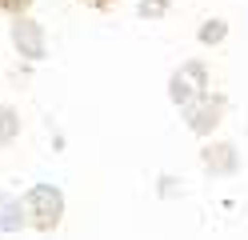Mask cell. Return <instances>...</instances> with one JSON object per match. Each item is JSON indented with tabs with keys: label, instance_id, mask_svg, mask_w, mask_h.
Returning a JSON list of instances; mask_svg holds the SVG:
<instances>
[{
	"label": "cell",
	"instance_id": "7a4b0ae2",
	"mask_svg": "<svg viewBox=\"0 0 248 240\" xmlns=\"http://www.w3.org/2000/svg\"><path fill=\"white\" fill-rule=\"evenodd\" d=\"M220 116H224V100H220V96L200 92L196 100H188V104H184V124H188L196 136H208L212 128L220 124Z\"/></svg>",
	"mask_w": 248,
	"mask_h": 240
},
{
	"label": "cell",
	"instance_id": "ba28073f",
	"mask_svg": "<svg viewBox=\"0 0 248 240\" xmlns=\"http://www.w3.org/2000/svg\"><path fill=\"white\" fill-rule=\"evenodd\" d=\"M228 36V24L224 20H208L204 28H200V44H220Z\"/></svg>",
	"mask_w": 248,
	"mask_h": 240
},
{
	"label": "cell",
	"instance_id": "277c9868",
	"mask_svg": "<svg viewBox=\"0 0 248 240\" xmlns=\"http://www.w3.org/2000/svg\"><path fill=\"white\" fill-rule=\"evenodd\" d=\"M12 44H16V52L24 60H40L48 52V44H44V28L32 20V16H16L12 20Z\"/></svg>",
	"mask_w": 248,
	"mask_h": 240
},
{
	"label": "cell",
	"instance_id": "3957f363",
	"mask_svg": "<svg viewBox=\"0 0 248 240\" xmlns=\"http://www.w3.org/2000/svg\"><path fill=\"white\" fill-rule=\"evenodd\" d=\"M168 92H172V100L184 108L188 100H196L200 92H208V68H204V64H196V60L180 64L176 76H172V84H168Z\"/></svg>",
	"mask_w": 248,
	"mask_h": 240
},
{
	"label": "cell",
	"instance_id": "9c48e42d",
	"mask_svg": "<svg viewBox=\"0 0 248 240\" xmlns=\"http://www.w3.org/2000/svg\"><path fill=\"white\" fill-rule=\"evenodd\" d=\"M168 8H172V0H140V16L144 20H160Z\"/></svg>",
	"mask_w": 248,
	"mask_h": 240
},
{
	"label": "cell",
	"instance_id": "6da1fadb",
	"mask_svg": "<svg viewBox=\"0 0 248 240\" xmlns=\"http://www.w3.org/2000/svg\"><path fill=\"white\" fill-rule=\"evenodd\" d=\"M24 224L28 228H36V232H52L60 220H64V192L52 188V184H32L24 192Z\"/></svg>",
	"mask_w": 248,
	"mask_h": 240
},
{
	"label": "cell",
	"instance_id": "52a82bcc",
	"mask_svg": "<svg viewBox=\"0 0 248 240\" xmlns=\"http://www.w3.org/2000/svg\"><path fill=\"white\" fill-rule=\"evenodd\" d=\"M16 136H20V116H16V108H12V104H0V148L12 144Z\"/></svg>",
	"mask_w": 248,
	"mask_h": 240
},
{
	"label": "cell",
	"instance_id": "8992f818",
	"mask_svg": "<svg viewBox=\"0 0 248 240\" xmlns=\"http://www.w3.org/2000/svg\"><path fill=\"white\" fill-rule=\"evenodd\" d=\"M0 228H4V232H20V228H24V208H20V200L0 196Z\"/></svg>",
	"mask_w": 248,
	"mask_h": 240
},
{
	"label": "cell",
	"instance_id": "8fae6325",
	"mask_svg": "<svg viewBox=\"0 0 248 240\" xmlns=\"http://www.w3.org/2000/svg\"><path fill=\"white\" fill-rule=\"evenodd\" d=\"M80 4H88V8H96V12H108V8H116V0H80Z\"/></svg>",
	"mask_w": 248,
	"mask_h": 240
},
{
	"label": "cell",
	"instance_id": "30bf717a",
	"mask_svg": "<svg viewBox=\"0 0 248 240\" xmlns=\"http://www.w3.org/2000/svg\"><path fill=\"white\" fill-rule=\"evenodd\" d=\"M28 4H32V0H0V12L20 16V12H28Z\"/></svg>",
	"mask_w": 248,
	"mask_h": 240
},
{
	"label": "cell",
	"instance_id": "5b68a950",
	"mask_svg": "<svg viewBox=\"0 0 248 240\" xmlns=\"http://www.w3.org/2000/svg\"><path fill=\"white\" fill-rule=\"evenodd\" d=\"M204 172L232 176V172H236V148H232V144H208V148H204Z\"/></svg>",
	"mask_w": 248,
	"mask_h": 240
}]
</instances>
